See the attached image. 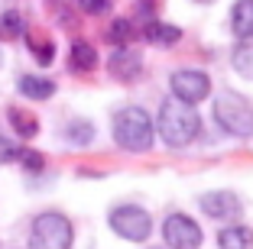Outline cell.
Instances as JSON below:
<instances>
[{
  "mask_svg": "<svg viewBox=\"0 0 253 249\" xmlns=\"http://www.w3.org/2000/svg\"><path fill=\"white\" fill-rule=\"evenodd\" d=\"M130 39H133V23H130V20H114V23H111V30H107V42L126 45Z\"/></svg>",
  "mask_w": 253,
  "mask_h": 249,
  "instance_id": "cell-20",
  "label": "cell"
},
{
  "mask_svg": "<svg viewBox=\"0 0 253 249\" xmlns=\"http://www.w3.org/2000/svg\"><path fill=\"white\" fill-rule=\"evenodd\" d=\"M78 7H82V13H88V16H101V13H107V10L114 7V0H78Z\"/></svg>",
  "mask_w": 253,
  "mask_h": 249,
  "instance_id": "cell-22",
  "label": "cell"
},
{
  "mask_svg": "<svg viewBox=\"0 0 253 249\" xmlns=\"http://www.w3.org/2000/svg\"><path fill=\"white\" fill-rule=\"evenodd\" d=\"M159 136H163L166 146L179 149V146H188V142L198 136L201 130V117L195 113L192 104L179 101V97H169V101L159 107V123H156Z\"/></svg>",
  "mask_w": 253,
  "mask_h": 249,
  "instance_id": "cell-1",
  "label": "cell"
},
{
  "mask_svg": "<svg viewBox=\"0 0 253 249\" xmlns=\"http://www.w3.org/2000/svg\"><path fill=\"white\" fill-rule=\"evenodd\" d=\"M111 230L130 243H143L153 233V217L136 204H120L111 211Z\"/></svg>",
  "mask_w": 253,
  "mask_h": 249,
  "instance_id": "cell-5",
  "label": "cell"
},
{
  "mask_svg": "<svg viewBox=\"0 0 253 249\" xmlns=\"http://www.w3.org/2000/svg\"><path fill=\"white\" fill-rule=\"evenodd\" d=\"M114 142L126 152H146L153 146V120L146 110L126 107L114 117Z\"/></svg>",
  "mask_w": 253,
  "mask_h": 249,
  "instance_id": "cell-2",
  "label": "cell"
},
{
  "mask_svg": "<svg viewBox=\"0 0 253 249\" xmlns=\"http://www.w3.org/2000/svg\"><path fill=\"white\" fill-rule=\"evenodd\" d=\"M0 162H16V146H10L7 136H0Z\"/></svg>",
  "mask_w": 253,
  "mask_h": 249,
  "instance_id": "cell-23",
  "label": "cell"
},
{
  "mask_svg": "<svg viewBox=\"0 0 253 249\" xmlns=\"http://www.w3.org/2000/svg\"><path fill=\"white\" fill-rule=\"evenodd\" d=\"M221 249H253V230L250 227H227L217 233Z\"/></svg>",
  "mask_w": 253,
  "mask_h": 249,
  "instance_id": "cell-14",
  "label": "cell"
},
{
  "mask_svg": "<svg viewBox=\"0 0 253 249\" xmlns=\"http://www.w3.org/2000/svg\"><path fill=\"white\" fill-rule=\"evenodd\" d=\"M26 42H30V52L39 65H52L55 62V42L49 39V33H26Z\"/></svg>",
  "mask_w": 253,
  "mask_h": 249,
  "instance_id": "cell-13",
  "label": "cell"
},
{
  "mask_svg": "<svg viewBox=\"0 0 253 249\" xmlns=\"http://www.w3.org/2000/svg\"><path fill=\"white\" fill-rule=\"evenodd\" d=\"M10 126L16 130V136H23V140H33L39 133V123L33 113H26V110H10Z\"/></svg>",
  "mask_w": 253,
  "mask_h": 249,
  "instance_id": "cell-18",
  "label": "cell"
},
{
  "mask_svg": "<svg viewBox=\"0 0 253 249\" xmlns=\"http://www.w3.org/2000/svg\"><path fill=\"white\" fill-rule=\"evenodd\" d=\"M107 71H111L117 81H136V78H140V71H143V59L136 55V52L117 49L111 55V62H107Z\"/></svg>",
  "mask_w": 253,
  "mask_h": 249,
  "instance_id": "cell-9",
  "label": "cell"
},
{
  "mask_svg": "<svg viewBox=\"0 0 253 249\" xmlns=\"http://www.w3.org/2000/svg\"><path fill=\"white\" fill-rule=\"evenodd\" d=\"M16 91H20L23 97H30V101H45V97L55 94V84L49 78H39V74H23V78L16 81Z\"/></svg>",
  "mask_w": 253,
  "mask_h": 249,
  "instance_id": "cell-10",
  "label": "cell"
},
{
  "mask_svg": "<svg viewBox=\"0 0 253 249\" xmlns=\"http://www.w3.org/2000/svg\"><path fill=\"white\" fill-rule=\"evenodd\" d=\"M172 94L185 104H198L211 94V78L205 71H192V68L175 71L172 74Z\"/></svg>",
  "mask_w": 253,
  "mask_h": 249,
  "instance_id": "cell-7",
  "label": "cell"
},
{
  "mask_svg": "<svg viewBox=\"0 0 253 249\" xmlns=\"http://www.w3.org/2000/svg\"><path fill=\"white\" fill-rule=\"evenodd\" d=\"M198 3H214V0H198Z\"/></svg>",
  "mask_w": 253,
  "mask_h": 249,
  "instance_id": "cell-24",
  "label": "cell"
},
{
  "mask_svg": "<svg viewBox=\"0 0 253 249\" xmlns=\"http://www.w3.org/2000/svg\"><path fill=\"white\" fill-rule=\"evenodd\" d=\"M231 65L237 74L253 78V39H240L237 42V49L231 52Z\"/></svg>",
  "mask_w": 253,
  "mask_h": 249,
  "instance_id": "cell-16",
  "label": "cell"
},
{
  "mask_svg": "<svg viewBox=\"0 0 253 249\" xmlns=\"http://www.w3.org/2000/svg\"><path fill=\"white\" fill-rule=\"evenodd\" d=\"M16 162L30 172H42V165H45L42 152H36V149H16Z\"/></svg>",
  "mask_w": 253,
  "mask_h": 249,
  "instance_id": "cell-21",
  "label": "cell"
},
{
  "mask_svg": "<svg viewBox=\"0 0 253 249\" xmlns=\"http://www.w3.org/2000/svg\"><path fill=\"white\" fill-rule=\"evenodd\" d=\"M201 211L214 220H227V217H237L240 213V198L231 194V191H211V194H201Z\"/></svg>",
  "mask_w": 253,
  "mask_h": 249,
  "instance_id": "cell-8",
  "label": "cell"
},
{
  "mask_svg": "<svg viewBox=\"0 0 253 249\" xmlns=\"http://www.w3.org/2000/svg\"><path fill=\"white\" fill-rule=\"evenodd\" d=\"M163 236L169 243V249H198L201 246V230L192 217L185 213H172L163 223Z\"/></svg>",
  "mask_w": 253,
  "mask_h": 249,
  "instance_id": "cell-6",
  "label": "cell"
},
{
  "mask_svg": "<svg viewBox=\"0 0 253 249\" xmlns=\"http://www.w3.org/2000/svg\"><path fill=\"white\" fill-rule=\"evenodd\" d=\"M231 30L240 39H253V0H237L231 10Z\"/></svg>",
  "mask_w": 253,
  "mask_h": 249,
  "instance_id": "cell-12",
  "label": "cell"
},
{
  "mask_svg": "<svg viewBox=\"0 0 253 249\" xmlns=\"http://www.w3.org/2000/svg\"><path fill=\"white\" fill-rule=\"evenodd\" d=\"M26 33V20L20 10H7L0 13V39H20Z\"/></svg>",
  "mask_w": 253,
  "mask_h": 249,
  "instance_id": "cell-17",
  "label": "cell"
},
{
  "mask_svg": "<svg viewBox=\"0 0 253 249\" xmlns=\"http://www.w3.org/2000/svg\"><path fill=\"white\" fill-rule=\"evenodd\" d=\"M182 39V30L179 26H169V23H146V42L153 45H175Z\"/></svg>",
  "mask_w": 253,
  "mask_h": 249,
  "instance_id": "cell-15",
  "label": "cell"
},
{
  "mask_svg": "<svg viewBox=\"0 0 253 249\" xmlns=\"http://www.w3.org/2000/svg\"><path fill=\"white\" fill-rule=\"evenodd\" d=\"M94 65H97L94 45L84 42V39H75L72 49H68V68H72V71H91Z\"/></svg>",
  "mask_w": 253,
  "mask_h": 249,
  "instance_id": "cell-11",
  "label": "cell"
},
{
  "mask_svg": "<svg viewBox=\"0 0 253 249\" xmlns=\"http://www.w3.org/2000/svg\"><path fill=\"white\" fill-rule=\"evenodd\" d=\"M72 223L62 213H39L30 230V249H72Z\"/></svg>",
  "mask_w": 253,
  "mask_h": 249,
  "instance_id": "cell-4",
  "label": "cell"
},
{
  "mask_svg": "<svg viewBox=\"0 0 253 249\" xmlns=\"http://www.w3.org/2000/svg\"><path fill=\"white\" fill-rule=\"evenodd\" d=\"M214 120L221 123V130L231 133V136H240V140L253 136V104L247 101L244 94H237V91H224V94H217Z\"/></svg>",
  "mask_w": 253,
  "mask_h": 249,
  "instance_id": "cell-3",
  "label": "cell"
},
{
  "mask_svg": "<svg viewBox=\"0 0 253 249\" xmlns=\"http://www.w3.org/2000/svg\"><path fill=\"white\" fill-rule=\"evenodd\" d=\"M65 136L72 146H91V140H94V123H88V120H72V123L65 126Z\"/></svg>",
  "mask_w": 253,
  "mask_h": 249,
  "instance_id": "cell-19",
  "label": "cell"
}]
</instances>
